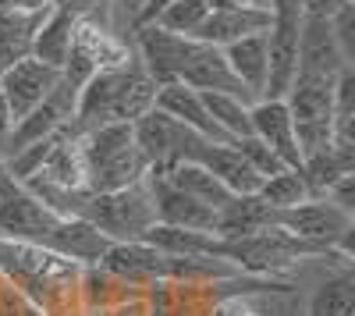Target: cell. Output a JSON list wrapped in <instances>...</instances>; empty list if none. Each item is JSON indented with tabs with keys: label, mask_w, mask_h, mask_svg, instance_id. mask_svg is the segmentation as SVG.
<instances>
[{
	"label": "cell",
	"mask_w": 355,
	"mask_h": 316,
	"mask_svg": "<svg viewBox=\"0 0 355 316\" xmlns=\"http://www.w3.org/2000/svg\"><path fill=\"white\" fill-rule=\"evenodd\" d=\"M266 227H274V210L259 195H231L217 210L214 235L217 238H245V235L266 231Z\"/></svg>",
	"instance_id": "obj_21"
},
{
	"label": "cell",
	"mask_w": 355,
	"mask_h": 316,
	"mask_svg": "<svg viewBox=\"0 0 355 316\" xmlns=\"http://www.w3.org/2000/svg\"><path fill=\"white\" fill-rule=\"evenodd\" d=\"M33 178L53 185V188H64V192H89L85 188V160H82V146H78V132L75 125H68L64 139L50 150L46 164L36 170Z\"/></svg>",
	"instance_id": "obj_20"
},
{
	"label": "cell",
	"mask_w": 355,
	"mask_h": 316,
	"mask_svg": "<svg viewBox=\"0 0 355 316\" xmlns=\"http://www.w3.org/2000/svg\"><path fill=\"white\" fill-rule=\"evenodd\" d=\"M331 33H334V40H338L341 57H345L348 64H355V0L331 15Z\"/></svg>",
	"instance_id": "obj_29"
},
{
	"label": "cell",
	"mask_w": 355,
	"mask_h": 316,
	"mask_svg": "<svg viewBox=\"0 0 355 316\" xmlns=\"http://www.w3.org/2000/svg\"><path fill=\"white\" fill-rule=\"evenodd\" d=\"M178 160H192L202 170H210L231 195H256V188L263 185V178L242 160V153L234 150V142H210V139L189 132Z\"/></svg>",
	"instance_id": "obj_6"
},
{
	"label": "cell",
	"mask_w": 355,
	"mask_h": 316,
	"mask_svg": "<svg viewBox=\"0 0 355 316\" xmlns=\"http://www.w3.org/2000/svg\"><path fill=\"white\" fill-rule=\"evenodd\" d=\"M345 4H352V0H299V11L309 15V18H331Z\"/></svg>",
	"instance_id": "obj_34"
},
{
	"label": "cell",
	"mask_w": 355,
	"mask_h": 316,
	"mask_svg": "<svg viewBox=\"0 0 355 316\" xmlns=\"http://www.w3.org/2000/svg\"><path fill=\"white\" fill-rule=\"evenodd\" d=\"M256 195L270 210H288V207H299V203H306V199H313L309 195V185L302 178V170H291V167H284L281 175L263 178V185L256 188Z\"/></svg>",
	"instance_id": "obj_26"
},
{
	"label": "cell",
	"mask_w": 355,
	"mask_h": 316,
	"mask_svg": "<svg viewBox=\"0 0 355 316\" xmlns=\"http://www.w3.org/2000/svg\"><path fill=\"white\" fill-rule=\"evenodd\" d=\"M57 224H61V217L53 210H46L40 199L33 192H25L21 185H15L0 195V238L46 245V238L53 235Z\"/></svg>",
	"instance_id": "obj_8"
},
{
	"label": "cell",
	"mask_w": 355,
	"mask_h": 316,
	"mask_svg": "<svg viewBox=\"0 0 355 316\" xmlns=\"http://www.w3.org/2000/svg\"><path fill=\"white\" fill-rule=\"evenodd\" d=\"M299 25L302 15H274L266 33V89L263 100H284L299 71Z\"/></svg>",
	"instance_id": "obj_9"
},
{
	"label": "cell",
	"mask_w": 355,
	"mask_h": 316,
	"mask_svg": "<svg viewBox=\"0 0 355 316\" xmlns=\"http://www.w3.org/2000/svg\"><path fill=\"white\" fill-rule=\"evenodd\" d=\"M274 227L288 231L291 238L320 245V249H338L352 260V231H355V213L341 210L327 195H313L299 207L274 210Z\"/></svg>",
	"instance_id": "obj_5"
},
{
	"label": "cell",
	"mask_w": 355,
	"mask_h": 316,
	"mask_svg": "<svg viewBox=\"0 0 355 316\" xmlns=\"http://www.w3.org/2000/svg\"><path fill=\"white\" fill-rule=\"evenodd\" d=\"M100 270L135 284L142 292H153V284H164L167 252L153 249L150 242H110L100 260Z\"/></svg>",
	"instance_id": "obj_11"
},
{
	"label": "cell",
	"mask_w": 355,
	"mask_h": 316,
	"mask_svg": "<svg viewBox=\"0 0 355 316\" xmlns=\"http://www.w3.org/2000/svg\"><path fill=\"white\" fill-rule=\"evenodd\" d=\"M100 316H153V292H139V295H132L125 302L103 309Z\"/></svg>",
	"instance_id": "obj_31"
},
{
	"label": "cell",
	"mask_w": 355,
	"mask_h": 316,
	"mask_svg": "<svg viewBox=\"0 0 355 316\" xmlns=\"http://www.w3.org/2000/svg\"><path fill=\"white\" fill-rule=\"evenodd\" d=\"M153 110L167 114L171 121H178L182 128H189V132H196V135H202V139H210V142H231V139H227V135H224V132L214 125L210 114H206L202 96H199L196 89H189V85H182V82L157 85Z\"/></svg>",
	"instance_id": "obj_17"
},
{
	"label": "cell",
	"mask_w": 355,
	"mask_h": 316,
	"mask_svg": "<svg viewBox=\"0 0 355 316\" xmlns=\"http://www.w3.org/2000/svg\"><path fill=\"white\" fill-rule=\"evenodd\" d=\"M61 82V71L36 61V57H21L18 64H11L4 75H0V93H4L15 121L25 118L33 107H40Z\"/></svg>",
	"instance_id": "obj_10"
},
{
	"label": "cell",
	"mask_w": 355,
	"mask_h": 316,
	"mask_svg": "<svg viewBox=\"0 0 355 316\" xmlns=\"http://www.w3.org/2000/svg\"><path fill=\"white\" fill-rule=\"evenodd\" d=\"M306 316H355V277L348 267L313 292Z\"/></svg>",
	"instance_id": "obj_24"
},
{
	"label": "cell",
	"mask_w": 355,
	"mask_h": 316,
	"mask_svg": "<svg viewBox=\"0 0 355 316\" xmlns=\"http://www.w3.org/2000/svg\"><path fill=\"white\" fill-rule=\"evenodd\" d=\"M210 316H259V313L252 309L249 299H242V295H227V299H220V302L214 306Z\"/></svg>",
	"instance_id": "obj_32"
},
{
	"label": "cell",
	"mask_w": 355,
	"mask_h": 316,
	"mask_svg": "<svg viewBox=\"0 0 355 316\" xmlns=\"http://www.w3.org/2000/svg\"><path fill=\"white\" fill-rule=\"evenodd\" d=\"M210 4V11H270V0H206Z\"/></svg>",
	"instance_id": "obj_33"
},
{
	"label": "cell",
	"mask_w": 355,
	"mask_h": 316,
	"mask_svg": "<svg viewBox=\"0 0 355 316\" xmlns=\"http://www.w3.org/2000/svg\"><path fill=\"white\" fill-rule=\"evenodd\" d=\"M146 185H150V195H153L157 224L189 227V231H214V224H217V210L214 207L199 203L196 195H185L182 188L167 185L157 175H146Z\"/></svg>",
	"instance_id": "obj_13"
},
{
	"label": "cell",
	"mask_w": 355,
	"mask_h": 316,
	"mask_svg": "<svg viewBox=\"0 0 355 316\" xmlns=\"http://www.w3.org/2000/svg\"><path fill=\"white\" fill-rule=\"evenodd\" d=\"M234 150L242 153V160L256 170L259 178H270V175H281L284 170V164H281V157L266 146V142H259L256 135H242V139H234Z\"/></svg>",
	"instance_id": "obj_28"
},
{
	"label": "cell",
	"mask_w": 355,
	"mask_h": 316,
	"mask_svg": "<svg viewBox=\"0 0 355 316\" xmlns=\"http://www.w3.org/2000/svg\"><path fill=\"white\" fill-rule=\"evenodd\" d=\"M85 224H93L96 231L110 242H142L146 231L157 224V213H153V195H150V185L146 178L139 185H128V188H117V192H100L93 195L89 192L82 199L78 213Z\"/></svg>",
	"instance_id": "obj_3"
},
{
	"label": "cell",
	"mask_w": 355,
	"mask_h": 316,
	"mask_svg": "<svg viewBox=\"0 0 355 316\" xmlns=\"http://www.w3.org/2000/svg\"><path fill=\"white\" fill-rule=\"evenodd\" d=\"M206 15H210V4H206V0H174V4H167L150 25H160L164 33L192 40L196 28L206 21Z\"/></svg>",
	"instance_id": "obj_27"
},
{
	"label": "cell",
	"mask_w": 355,
	"mask_h": 316,
	"mask_svg": "<svg viewBox=\"0 0 355 316\" xmlns=\"http://www.w3.org/2000/svg\"><path fill=\"white\" fill-rule=\"evenodd\" d=\"M21 57H28V46L18 43V40H8V36H0V75H4L11 64H18Z\"/></svg>",
	"instance_id": "obj_35"
},
{
	"label": "cell",
	"mask_w": 355,
	"mask_h": 316,
	"mask_svg": "<svg viewBox=\"0 0 355 316\" xmlns=\"http://www.w3.org/2000/svg\"><path fill=\"white\" fill-rule=\"evenodd\" d=\"M53 8H61V11H68V15H75V18H89V21L110 25V21H107L110 0H53Z\"/></svg>",
	"instance_id": "obj_30"
},
{
	"label": "cell",
	"mask_w": 355,
	"mask_h": 316,
	"mask_svg": "<svg viewBox=\"0 0 355 316\" xmlns=\"http://www.w3.org/2000/svg\"><path fill=\"white\" fill-rule=\"evenodd\" d=\"M75 25H78L75 15H68L61 8H50V15L43 18V25L36 28L33 43H28V57H36V61H43V64L61 71L64 61H68V50H71Z\"/></svg>",
	"instance_id": "obj_23"
},
{
	"label": "cell",
	"mask_w": 355,
	"mask_h": 316,
	"mask_svg": "<svg viewBox=\"0 0 355 316\" xmlns=\"http://www.w3.org/2000/svg\"><path fill=\"white\" fill-rule=\"evenodd\" d=\"M249 125H252V135L259 142H266L284 167L291 170H302V150L295 142V128H291V114L284 107V100H256L249 107Z\"/></svg>",
	"instance_id": "obj_15"
},
{
	"label": "cell",
	"mask_w": 355,
	"mask_h": 316,
	"mask_svg": "<svg viewBox=\"0 0 355 316\" xmlns=\"http://www.w3.org/2000/svg\"><path fill=\"white\" fill-rule=\"evenodd\" d=\"M50 252L64 256V260L78 263V267H100L103 252L110 249V238H103L93 224H85L82 217H61V224L53 227V235L46 238Z\"/></svg>",
	"instance_id": "obj_18"
},
{
	"label": "cell",
	"mask_w": 355,
	"mask_h": 316,
	"mask_svg": "<svg viewBox=\"0 0 355 316\" xmlns=\"http://www.w3.org/2000/svg\"><path fill=\"white\" fill-rule=\"evenodd\" d=\"M153 316H164V313H157V309H153Z\"/></svg>",
	"instance_id": "obj_41"
},
{
	"label": "cell",
	"mask_w": 355,
	"mask_h": 316,
	"mask_svg": "<svg viewBox=\"0 0 355 316\" xmlns=\"http://www.w3.org/2000/svg\"><path fill=\"white\" fill-rule=\"evenodd\" d=\"M274 15H302L299 11V0H270Z\"/></svg>",
	"instance_id": "obj_39"
},
{
	"label": "cell",
	"mask_w": 355,
	"mask_h": 316,
	"mask_svg": "<svg viewBox=\"0 0 355 316\" xmlns=\"http://www.w3.org/2000/svg\"><path fill=\"white\" fill-rule=\"evenodd\" d=\"M15 185H18V182L8 175V164H4V157H0V195H4L8 188H15Z\"/></svg>",
	"instance_id": "obj_40"
},
{
	"label": "cell",
	"mask_w": 355,
	"mask_h": 316,
	"mask_svg": "<svg viewBox=\"0 0 355 316\" xmlns=\"http://www.w3.org/2000/svg\"><path fill=\"white\" fill-rule=\"evenodd\" d=\"M78 146L85 160V188L93 195L139 185L150 170L135 146L132 125H100L93 132H78Z\"/></svg>",
	"instance_id": "obj_2"
},
{
	"label": "cell",
	"mask_w": 355,
	"mask_h": 316,
	"mask_svg": "<svg viewBox=\"0 0 355 316\" xmlns=\"http://www.w3.org/2000/svg\"><path fill=\"white\" fill-rule=\"evenodd\" d=\"M142 4H146V0H110V11H117L121 18H128V28H132L135 18H139V11H142Z\"/></svg>",
	"instance_id": "obj_37"
},
{
	"label": "cell",
	"mask_w": 355,
	"mask_h": 316,
	"mask_svg": "<svg viewBox=\"0 0 355 316\" xmlns=\"http://www.w3.org/2000/svg\"><path fill=\"white\" fill-rule=\"evenodd\" d=\"M341 68H352L341 50L338 40L331 33V18H309L302 15L299 25V71L295 75H309V78H338Z\"/></svg>",
	"instance_id": "obj_12"
},
{
	"label": "cell",
	"mask_w": 355,
	"mask_h": 316,
	"mask_svg": "<svg viewBox=\"0 0 355 316\" xmlns=\"http://www.w3.org/2000/svg\"><path fill=\"white\" fill-rule=\"evenodd\" d=\"M157 82L146 75L139 57H128L125 64L103 68L89 78L71 110L75 132H93L100 125H132L146 110H153Z\"/></svg>",
	"instance_id": "obj_1"
},
{
	"label": "cell",
	"mask_w": 355,
	"mask_h": 316,
	"mask_svg": "<svg viewBox=\"0 0 355 316\" xmlns=\"http://www.w3.org/2000/svg\"><path fill=\"white\" fill-rule=\"evenodd\" d=\"M11 128H15V114H11L4 93H0V157H4V146H8V139H11Z\"/></svg>",
	"instance_id": "obj_36"
},
{
	"label": "cell",
	"mask_w": 355,
	"mask_h": 316,
	"mask_svg": "<svg viewBox=\"0 0 355 316\" xmlns=\"http://www.w3.org/2000/svg\"><path fill=\"white\" fill-rule=\"evenodd\" d=\"M284 107L291 114V128L302 150V160L323 153L334 142V78L295 75Z\"/></svg>",
	"instance_id": "obj_4"
},
{
	"label": "cell",
	"mask_w": 355,
	"mask_h": 316,
	"mask_svg": "<svg viewBox=\"0 0 355 316\" xmlns=\"http://www.w3.org/2000/svg\"><path fill=\"white\" fill-rule=\"evenodd\" d=\"M132 135H135V146H139L146 167L160 170L178 160V153H182L185 139H189V128L171 121L160 110H146L139 121H132Z\"/></svg>",
	"instance_id": "obj_14"
},
{
	"label": "cell",
	"mask_w": 355,
	"mask_h": 316,
	"mask_svg": "<svg viewBox=\"0 0 355 316\" xmlns=\"http://www.w3.org/2000/svg\"><path fill=\"white\" fill-rule=\"evenodd\" d=\"M274 25V15L270 11H210L206 21L196 28V43H206V46H231L245 36H259V33H270Z\"/></svg>",
	"instance_id": "obj_19"
},
{
	"label": "cell",
	"mask_w": 355,
	"mask_h": 316,
	"mask_svg": "<svg viewBox=\"0 0 355 316\" xmlns=\"http://www.w3.org/2000/svg\"><path fill=\"white\" fill-rule=\"evenodd\" d=\"M202 96V107L206 114L214 118V125L234 142L242 135H252V125H249V107L242 96H231V93H199Z\"/></svg>",
	"instance_id": "obj_25"
},
{
	"label": "cell",
	"mask_w": 355,
	"mask_h": 316,
	"mask_svg": "<svg viewBox=\"0 0 355 316\" xmlns=\"http://www.w3.org/2000/svg\"><path fill=\"white\" fill-rule=\"evenodd\" d=\"M132 33H135L132 50H135V57L142 61L146 75H150L157 85H171V82L182 78V68L189 61L196 40L164 33L160 25H139V28H132Z\"/></svg>",
	"instance_id": "obj_7"
},
{
	"label": "cell",
	"mask_w": 355,
	"mask_h": 316,
	"mask_svg": "<svg viewBox=\"0 0 355 316\" xmlns=\"http://www.w3.org/2000/svg\"><path fill=\"white\" fill-rule=\"evenodd\" d=\"M178 82L189 85V89H196V93H231V96H242L245 103H256L239 85V78L231 75V68L224 61V50L206 46V43L192 46V53H189V61H185L182 78H178Z\"/></svg>",
	"instance_id": "obj_16"
},
{
	"label": "cell",
	"mask_w": 355,
	"mask_h": 316,
	"mask_svg": "<svg viewBox=\"0 0 355 316\" xmlns=\"http://www.w3.org/2000/svg\"><path fill=\"white\" fill-rule=\"evenodd\" d=\"M224 61H227L231 75L239 78L242 89L252 100H263V89H266V33L245 36L239 43L224 46Z\"/></svg>",
	"instance_id": "obj_22"
},
{
	"label": "cell",
	"mask_w": 355,
	"mask_h": 316,
	"mask_svg": "<svg viewBox=\"0 0 355 316\" xmlns=\"http://www.w3.org/2000/svg\"><path fill=\"white\" fill-rule=\"evenodd\" d=\"M167 4H174V0H146V4H142V11H139V18H135V25L132 28H139V25H150Z\"/></svg>",
	"instance_id": "obj_38"
}]
</instances>
